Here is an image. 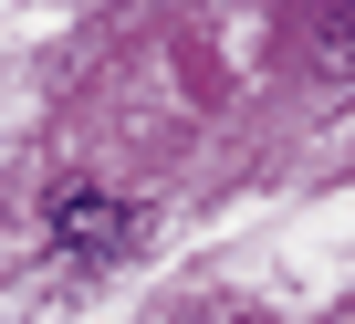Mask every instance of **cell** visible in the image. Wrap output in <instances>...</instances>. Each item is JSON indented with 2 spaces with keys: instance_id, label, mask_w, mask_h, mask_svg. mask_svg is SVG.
Instances as JSON below:
<instances>
[{
  "instance_id": "obj_1",
  "label": "cell",
  "mask_w": 355,
  "mask_h": 324,
  "mask_svg": "<svg viewBox=\"0 0 355 324\" xmlns=\"http://www.w3.org/2000/svg\"><path fill=\"white\" fill-rule=\"evenodd\" d=\"M136 230H146V220H136L125 199H105V189H84V199L53 210V241H63L73 262H115V251H136Z\"/></svg>"
},
{
  "instance_id": "obj_2",
  "label": "cell",
  "mask_w": 355,
  "mask_h": 324,
  "mask_svg": "<svg viewBox=\"0 0 355 324\" xmlns=\"http://www.w3.org/2000/svg\"><path fill=\"white\" fill-rule=\"evenodd\" d=\"M313 53H324L334 74H355V11H324V22H313Z\"/></svg>"
}]
</instances>
